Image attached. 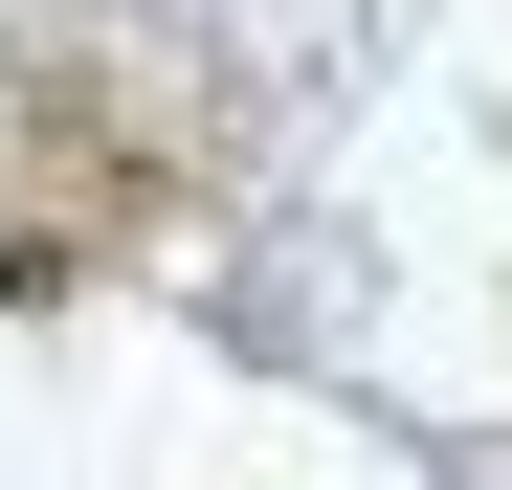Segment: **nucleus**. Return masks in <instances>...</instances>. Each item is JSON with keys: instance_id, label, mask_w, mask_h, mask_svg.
<instances>
[{"instance_id": "nucleus-1", "label": "nucleus", "mask_w": 512, "mask_h": 490, "mask_svg": "<svg viewBox=\"0 0 512 490\" xmlns=\"http://www.w3.org/2000/svg\"><path fill=\"white\" fill-rule=\"evenodd\" d=\"M179 223V156H156V112H112L90 67H23L0 90V290H90L112 245Z\"/></svg>"}]
</instances>
